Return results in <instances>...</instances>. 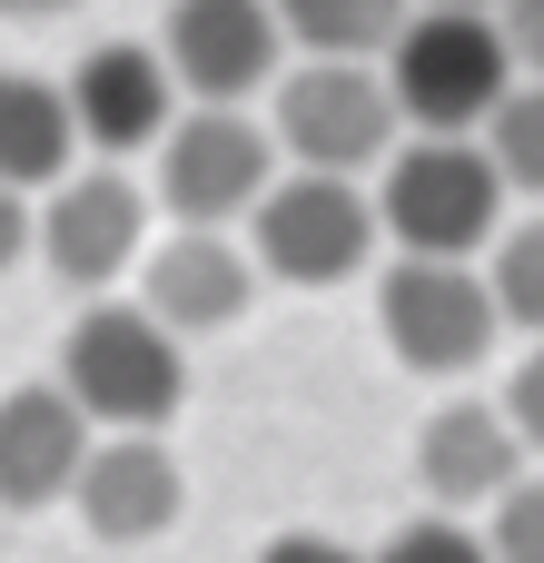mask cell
<instances>
[{
    "instance_id": "cell-1",
    "label": "cell",
    "mask_w": 544,
    "mask_h": 563,
    "mask_svg": "<svg viewBox=\"0 0 544 563\" xmlns=\"http://www.w3.org/2000/svg\"><path fill=\"white\" fill-rule=\"evenodd\" d=\"M515 79H525V59H515L505 20L476 0H426L387 40V89L416 129H486Z\"/></svg>"
},
{
    "instance_id": "cell-2",
    "label": "cell",
    "mask_w": 544,
    "mask_h": 563,
    "mask_svg": "<svg viewBox=\"0 0 544 563\" xmlns=\"http://www.w3.org/2000/svg\"><path fill=\"white\" fill-rule=\"evenodd\" d=\"M505 168L486 148V129H416L406 148H387V238L396 247H426V257H476L496 247L505 228Z\"/></svg>"
},
{
    "instance_id": "cell-3",
    "label": "cell",
    "mask_w": 544,
    "mask_h": 563,
    "mask_svg": "<svg viewBox=\"0 0 544 563\" xmlns=\"http://www.w3.org/2000/svg\"><path fill=\"white\" fill-rule=\"evenodd\" d=\"M377 336L406 376H476L505 336V307H496V277H476L466 257H426V247H396L387 287H377Z\"/></svg>"
},
{
    "instance_id": "cell-4",
    "label": "cell",
    "mask_w": 544,
    "mask_h": 563,
    "mask_svg": "<svg viewBox=\"0 0 544 563\" xmlns=\"http://www.w3.org/2000/svg\"><path fill=\"white\" fill-rule=\"evenodd\" d=\"M377 228L387 218H377V198L347 168H297V178H278L248 208V257L278 287H347L377 257Z\"/></svg>"
},
{
    "instance_id": "cell-5",
    "label": "cell",
    "mask_w": 544,
    "mask_h": 563,
    "mask_svg": "<svg viewBox=\"0 0 544 563\" xmlns=\"http://www.w3.org/2000/svg\"><path fill=\"white\" fill-rule=\"evenodd\" d=\"M59 386L89 406V426H168L188 406L178 327H159L149 307H89L59 346Z\"/></svg>"
},
{
    "instance_id": "cell-6",
    "label": "cell",
    "mask_w": 544,
    "mask_h": 563,
    "mask_svg": "<svg viewBox=\"0 0 544 563\" xmlns=\"http://www.w3.org/2000/svg\"><path fill=\"white\" fill-rule=\"evenodd\" d=\"M278 129H258L228 99H198L188 119H168L159 139V208L178 228H238L268 188H278Z\"/></svg>"
},
{
    "instance_id": "cell-7",
    "label": "cell",
    "mask_w": 544,
    "mask_h": 563,
    "mask_svg": "<svg viewBox=\"0 0 544 563\" xmlns=\"http://www.w3.org/2000/svg\"><path fill=\"white\" fill-rule=\"evenodd\" d=\"M396 89H387V69L377 59H297V69H278V148L297 158V168H377L387 158V139H396Z\"/></svg>"
},
{
    "instance_id": "cell-8",
    "label": "cell",
    "mask_w": 544,
    "mask_h": 563,
    "mask_svg": "<svg viewBox=\"0 0 544 563\" xmlns=\"http://www.w3.org/2000/svg\"><path fill=\"white\" fill-rule=\"evenodd\" d=\"M168 69L188 99H258L278 89V59H287V20L278 0H168V30H159Z\"/></svg>"
},
{
    "instance_id": "cell-9",
    "label": "cell",
    "mask_w": 544,
    "mask_h": 563,
    "mask_svg": "<svg viewBox=\"0 0 544 563\" xmlns=\"http://www.w3.org/2000/svg\"><path fill=\"white\" fill-rule=\"evenodd\" d=\"M139 238H149V198L119 178V168H69L59 188H40V267L59 287H109L139 267Z\"/></svg>"
},
{
    "instance_id": "cell-10",
    "label": "cell",
    "mask_w": 544,
    "mask_h": 563,
    "mask_svg": "<svg viewBox=\"0 0 544 563\" xmlns=\"http://www.w3.org/2000/svg\"><path fill=\"white\" fill-rule=\"evenodd\" d=\"M69 505H79V525H89L99 544H149V534H168V525L188 515V475H178V455L159 445V426H109V435L89 445Z\"/></svg>"
},
{
    "instance_id": "cell-11",
    "label": "cell",
    "mask_w": 544,
    "mask_h": 563,
    "mask_svg": "<svg viewBox=\"0 0 544 563\" xmlns=\"http://www.w3.org/2000/svg\"><path fill=\"white\" fill-rule=\"evenodd\" d=\"M69 119H79V148H99V158L159 148L168 119H178V69H168V49H149V40H99V49L69 69Z\"/></svg>"
},
{
    "instance_id": "cell-12",
    "label": "cell",
    "mask_w": 544,
    "mask_h": 563,
    "mask_svg": "<svg viewBox=\"0 0 544 563\" xmlns=\"http://www.w3.org/2000/svg\"><path fill=\"white\" fill-rule=\"evenodd\" d=\"M79 465H89V406L69 386H10L0 396V505L50 515L69 505Z\"/></svg>"
},
{
    "instance_id": "cell-13",
    "label": "cell",
    "mask_w": 544,
    "mask_h": 563,
    "mask_svg": "<svg viewBox=\"0 0 544 563\" xmlns=\"http://www.w3.org/2000/svg\"><path fill=\"white\" fill-rule=\"evenodd\" d=\"M515 475H525V435L505 426V406L456 396V406L426 416V435H416V485H426L436 515H476V505H496Z\"/></svg>"
},
{
    "instance_id": "cell-14",
    "label": "cell",
    "mask_w": 544,
    "mask_h": 563,
    "mask_svg": "<svg viewBox=\"0 0 544 563\" xmlns=\"http://www.w3.org/2000/svg\"><path fill=\"white\" fill-rule=\"evenodd\" d=\"M258 297V257L228 247L218 228H178L159 257H149V317L178 327V336H228Z\"/></svg>"
},
{
    "instance_id": "cell-15",
    "label": "cell",
    "mask_w": 544,
    "mask_h": 563,
    "mask_svg": "<svg viewBox=\"0 0 544 563\" xmlns=\"http://www.w3.org/2000/svg\"><path fill=\"white\" fill-rule=\"evenodd\" d=\"M69 148H79L69 89L40 79V69H0V178L10 188H59L69 178Z\"/></svg>"
},
{
    "instance_id": "cell-16",
    "label": "cell",
    "mask_w": 544,
    "mask_h": 563,
    "mask_svg": "<svg viewBox=\"0 0 544 563\" xmlns=\"http://www.w3.org/2000/svg\"><path fill=\"white\" fill-rule=\"evenodd\" d=\"M416 0H278L287 40L307 59H387V40L406 30Z\"/></svg>"
},
{
    "instance_id": "cell-17",
    "label": "cell",
    "mask_w": 544,
    "mask_h": 563,
    "mask_svg": "<svg viewBox=\"0 0 544 563\" xmlns=\"http://www.w3.org/2000/svg\"><path fill=\"white\" fill-rule=\"evenodd\" d=\"M486 148H496V168H505V188H515V198H544V69H525V79L496 99Z\"/></svg>"
},
{
    "instance_id": "cell-18",
    "label": "cell",
    "mask_w": 544,
    "mask_h": 563,
    "mask_svg": "<svg viewBox=\"0 0 544 563\" xmlns=\"http://www.w3.org/2000/svg\"><path fill=\"white\" fill-rule=\"evenodd\" d=\"M496 307H505V327H525V336H544V218H525V228H496Z\"/></svg>"
},
{
    "instance_id": "cell-19",
    "label": "cell",
    "mask_w": 544,
    "mask_h": 563,
    "mask_svg": "<svg viewBox=\"0 0 544 563\" xmlns=\"http://www.w3.org/2000/svg\"><path fill=\"white\" fill-rule=\"evenodd\" d=\"M367 563H496V544H486L466 515H416V525H396Z\"/></svg>"
},
{
    "instance_id": "cell-20",
    "label": "cell",
    "mask_w": 544,
    "mask_h": 563,
    "mask_svg": "<svg viewBox=\"0 0 544 563\" xmlns=\"http://www.w3.org/2000/svg\"><path fill=\"white\" fill-rule=\"evenodd\" d=\"M486 515H496V525H486L496 563H544V475H515Z\"/></svg>"
},
{
    "instance_id": "cell-21",
    "label": "cell",
    "mask_w": 544,
    "mask_h": 563,
    "mask_svg": "<svg viewBox=\"0 0 544 563\" xmlns=\"http://www.w3.org/2000/svg\"><path fill=\"white\" fill-rule=\"evenodd\" d=\"M496 406H505V426L525 435V455H544V336H535V356L505 376V396H496Z\"/></svg>"
},
{
    "instance_id": "cell-22",
    "label": "cell",
    "mask_w": 544,
    "mask_h": 563,
    "mask_svg": "<svg viewBox=\"0 0 544 563\" xmlns=\"http://www.w3.org/2000/svg\"><path fill=\"white\" fill-rule=\"evenodd\" d=\"M20 257H40V208H30V188L0 178V277H10Z\"/></svg>"
},
{
    "instance_id": "cell-23",
    "label": "cell",
    "mask_w": 544,
    "mask_h": 563,
    "mask_svg": "<svg viewBox=\"0 0 544 563\" xmlns=\"http://www.w3.org/2000/svg\"><path fill=\"white\" fill-rule=\"evenodd\" d=\"M496 20H505L515 59H525V69H544V0H496Z\"/></svg>"
},
{
    "instance_id": "cell-24",
    "label": "cell",
    "mask_w": 544,
    "mask_h": 563,
    "mask_svg": "<svg viewBox=\"0 0 544 563\" xmlns=\"http://www.w3.org/2000/svg\"><path fill=\"white\" fill-rule=\"evenodd\" d=\"M258 563H367V554H357V544H337V534H278Z\"/></svg>"
},
{
    "instance_id": "cell-25",
    "label": "cell",
    "mask_w": 544,
    "mask_h": 563,
    "mask_svg": "<svg viewBox=\"0 0 544 563\" xmlns=\"http://www.w3.org/2000/svg\"><path fill=\"white\" fill-rule=\"evenodd\" d=\"M59 10H79V0H0V20H59Z\"/></svg>"
},
{
    "instance_id": "cell-26",
    "label": "cell",
    "mask_w": 544,
    "mask_h": 563,
    "mask_svg": "<svg viewBox=\"0 0 544 563\" xmlns=\"http://www.w3.org/2000/svg\"><path fill=\"white\" fill-rule=\"evenodd\" d=\"M476 10H496V0H476Z\"/></svg>"
}]
</instances>
